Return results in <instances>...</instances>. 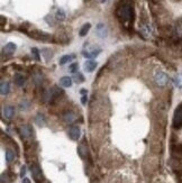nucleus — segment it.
Instances as JSON below:
<instances>
[{
  "instance_id": "7c9ffc66",
  "label": "nucleus",
  "mask_w": 182,
  "mask_h": 183,
  "mask_svg": "<svg viewBox=\"0 0 182 183\" xmlns=\"http://www.w3.org/2000/svg\"><path fill=\"white\" fill-rule=\"evenodd\" d=\"M87 101H88V97H87V94H83V96H82V98H81L82 104H87Z\"/></svg>"
},
{
  "instance_id": "f03ea898",
  "label": "nucleus",
  "mask_w": 182,
  "mask_h": 183,
  "mask_svg": "<svg viewBox=\"0 0 182 183\" xmlns=\"http://www.w3.org/2000/svg\"><path fill=\"white\" fill-rule=\"evenodd\" d=\"M100 53H101V48L97 47V46H88V47L86 48V50H83V52H82L83 56L89 60L97 57Z\"/></svg>"
},
{
  "instance_id": "bb28decb",
  "label": "nucleus",
  "mask_w": 182,
  "mask_h": 183,
  "mask_svg": "<svg viewBox=\"0 0 182 183\" xmlns=\"http://www.w3.org/2000/svg\"><path fill=\"white\" fill-rule=\"evenodd\" d=\"M32 54L34 55V57H35V60L36 61H39L41 60V57H39V52H38V50L37 48H32Z\"/></svg>"
},
{
  "instance_id": "c756f323",
  "label": "nucleus",
  "mask_w": 182,
  "mask_h": 183,
  "mask_svg": "<svg viewBox=\"0 0 182 183\" xmlns=\"http://www.w3.org/2000/svg\"><path fill=\"white\" fill-rule=\"evenodd\" d=\"M177 175L179 179L180 183H182V170H177Z\"/></svg>"
},
{
  "instance_id": "0eeeda50",
  "label": "nucleus",
  "mask_w": 182,
  "mask_h": 183,
  "mask_svg": "<svg viewBox=\"0 0 182 183\" xmlns=\"http://www.w3.org/2000/svg\"><path fill=\"white\" fill-rule=\"evenodd\" d=\"M155 82L159 87H164V85L168 84L169 78L164 72H157L156 75H155Z\"/></svg>"
},
{
  "instance_id": "7ed1b4c3",
  "label": "nucleus",
  "mask_w": 182,
  "mask_h": 183,
  "mask_svg": "<svg viewBox=\"0 0 182 183\" xmlns=\"http://www.w3.org/2000/svg\"><path fill=\"white\" fill-rule=\"evenodd\" d=\"M173 127L175 129L182 128V104L175 109L173 116Z\"/></svg>"
},
{
  "instance_id": "20e7f679",
  "label": "nucleus",
  "mask_w": 182,
  "mask_h": 183,
  "mask_svg": "<svg viewBox=\"0 0 182 183\" xmlns=\"http://www.w3.org/2000/svg\"><path fill=\"white\" fill-rule=\"evenodd\" d=\"M31 172H32V175H33V177H34V180L36 181L37 183H42L43 173H42V170H41L38 164H36V163L32 164Z\"/></svg>"
},
{
  "instance_id": "412c9836",
  "label": "nucleus",
  "mask_w": 182,
  "mask_h": 183,
  "mask_svg": "<svg viewBox=\"0 0 182 183\" xmlns=\"http://www.w3.org/2000/svg\"><path fill=\"white\" fill-rule=\"evenodd\" d=\"M76 115L73 113H66L64 115V120L66 121V123H69V124H71V123H73V121L76 120Z\"/></svg>"
},
{
  "instance_id": "f704fd0d",
  "label": "nucleus",
  "mask_w": 182,
  "mask_h": 183,
  "mask_svg": "<svg viewBox=\"0 0 182 183\" xmlns=\"http://www.w3.org/2000/svg\"><path fill=\"white\" fill-rule=\"evenodd\" d=\"M105 1H106V0H101V2H105Z\"/></svg>"
},
{
  "instance_id": "5701e85b",
  "label": "nucleus",
  "mask_w": 182,
  "mask_h": 183,
  "mask_svg": "<svg viewBox=\"0 0 182 183\" xmlns=\"http://www.w3.org/2000/svg\"><path fill=\"white\" fill-rule=\"evenodd\" d=\"M73 81L76 83H81V82L84 81V78L81 73H74V76H73Z\"/></svg>"
},
{
  "instance_id": "2eb2a0df",
  "label": "nucleus",
  "mask_w": 182,
  "mask_h": 183,
  "mask_svg": "<svg viewBox=\"0 0 182 183\" xmlns=\"http://www.w3.org/2000/svg\"><path fill=\"white\" fill-rule=\"evenodd\" d=\"M72 78H70V76H63L60 80V84L63 88H70L72 85Z\"/></svg>"
},
{
  "instance_id": "f8f14e48",
  "label": "nucleus",
  "mask_w": 182,
  "mask_h": 183,
  "mask_svg": "<svg viewBox=\"0 0 182 183\" xmlns=\"http://www.w3.org/2000/svg\"><path fill=\"white\" fill-rule=\"evenodd\" d=\"M3 116L7 119H11L15 116V108L12 106H6L3 108Z\"/></svg>"
},
{
  "instance_id": "a211bd4d",
  "label": "nucleus",
  "mask_w": 182,
  "mask_h": 183,
  "mask_svg": "<svg viewBox=\"0 0 182 183\" xmlns=\"http://www.w3.org/2000/svg\"><path fill=\"white\" fill-rule=\"evenodd\" d=\"M90 28H91V24H89V23L84 24V25L81 27V29H80V36H82V37L86 36V35L89 33Z\"/></svg>"
},
{
  "instance_id": "4be33fe9",
  "label": "nucleus",
  "mask_w": 182,
  "mask_h": 183,
  "mask_svg": "<svg viewBox=\"0 0 182 183\" xmlns=\"http://www.w3.org/2000/svg\"><path fill=\"white\" fill-rule=\"evenodd\" d=\"M78 153H79V155H80L82 158H84V157H86V155H87V147L81 144V145L79 146V148H78Z\"/></svg>"
},
{
  "instance_id": "a878e982",
  "label": "nucleus",
  "mask_w": 182,
  "mask_h": 183,
  "mask_svg": "<svg viewBox=\"0 0 182 183\" xmlns=\"http://www.w3.org/2000/svg\"><path fill=\"white\" fill-rule=\"evenodd\" d=\"M78 68H79L78 63H72V64L70 65V68H69V71H70L71 73H76Z\"/></svg>"
},
{
  "instance_id": "c85d7f7f",
  "label": "nucleus",
  "mask_w": 182,
  "mask_h": 183,
  "mask_svg": "<svg viewBox=\"0 0 182 183\" xmlns=\"http://www.w3.org/2000/svg\"><path fill=\"white\" fill-rule=\"evenodd\" d=\"M29 108V102L25 101V102H22L20 104V110H27Z\"/></svg>"
},
{
  "instance_id": "1a4fd4ad",
  "label": "nucleus",
  "mask_w": 182,
  "mask_h": 183,
  "mask_svg": "<svg viewBox=\"0 0 182 183\" xmlns=\"http://www.w3.org/2000/svg\"><path fill=\"white\" fill-rule=\"evenodd\" d=\"M20 135L24 138H31L33 136V129L29 125H22L20 127Z\"/></svg>"
},
{
  "instance_id": "cd10ccee",
  "label": "nucleus",
  "mask_w": 182,
  "mask_h": 183,
  "mask_svg": "<svg viewBox=\"0 0 182 183\" xmlns=\"http://www.w3.org/2000/svg\"><path fill=\"white\" fill-rule=\"evenodd\" d=\"M5 181L7 183L10 182V177L8 176V173H2L1 174V183H5Z\"/></svg>"
},
{
  "instance_id": "6ab92c4d",
  "label": "nucleus",
  "mask_w": 182,
  "mask_h": 183,
  "mask_svg": "<svg viewBox=\"0 0 182 183\" xmlns=\"http://www.w3.org/2000/svg\"><path fill=\"white\" fill-rule=\"evenodd\" d=\"M74 55L73 54H70V55H64V56H62L61 59H60V65H64L66 64L67 62H70L71 60L74 59Z\"/></svg>"
},
{
  "instance_id": "9b49d317",
  "label": "nucleus",
  "mask_w": 182,
  "mask_h": 183,
  "mask_svg": "<svg viewBox=\"0 0 182 183\" xmlns=\"http://www.w3.org/2000/svg\"><path fill=\"white\" fill-rule=\"evenodd\" d=\"M84 71L86 72H89V73H91V72H93V71L96 70V68H97V63L93 61V60H87L86 62H84Z\"/></svg>"
},
{
  "instance_id": "2f4dec72",
  "label": "nucleus",
  "mask_w": 182,
  "mask_h": 183,
  "mask_svg": "<svg viewBox=\"0 0 182 183\" xmlns=\"http://www.w3.org/2000/svg\"><path fill=\"white\" fill-rule=\"evenodd\" d=\"M25 173H26V167H25V166H22V170H20V176L24 177Z\"/></svg>"
},
{
  "instance_id": "aec40b11",
  "label": "nucleus",
  "mask_w": 182,
  "mask_h": 183,
  "mask_svg": "<svg viewBox=\"0 0 182 183\" xmlns=\"http://www.w3.org/2000/svg\"><path fill=\"white\" fill-rule=\"evenodd\" d=\"M15 158V153L12 152V149L8 148L7 151H6V161L8 162V163H10V162H12Z\"/></svg>"
},
{
  "instance_id": "473e14b6",
  "label": "nucleus",
  "mask_w": 182,
  "mask_h": 183,
  "mask_svg": "<svg viewBox=\"0 0 182 183\" xmlns=\"http://www.w3.org/2000/svg\"><path fill=\"white\" fill-rule=\"evenodd\" d=\"M22 183H31V181L28 180V179H24V180H22Z\"/></svg>"
},
{
  "instance_id": "4468645a",
  "label": "nucleus",
  "mask_w": 182,
  "mask_h": 183,
  "mask_svg": "<svg viewBox=\"0 0 182 183\" xmlns=\"http://www.w3.org/2000/svg\"><path fill=\"white\" fill-rule=\"evenodd\" d=\"M9 90H10V87H9V83L7 81H1L0 83V93L2 96H7L9 93Z\"/></svg>"
},
{
  "instance_id": "423d86ee",
  "label": "nucleus",
  "mask_w": 182,
  "mask_h": 183,
  "mask_svg": "<svg viewBox=\"0 0 182 183\" xmlns=\"http://www.w3.org/2000/svg\"><path fill=\"white\" fill-rule=\"evenodd\" d=\"M171 153L173 160L182 161V144H174V145H172Z\"/></svg>"
},
{
  "instance_id": "b1692460",
  "label": "nucleus",
  "mask_w": 182,
  "mask_h": 183,
  "mask_svg": "<svg viewBox=\"0 0 182 183\" xmlns=\"http://www.w3.org/2000/svg\"><path fill=\"white\" fill-rule=\"evenodd\" d=\"M175 35L178 37H182V22H179L175 25Z\"/></svg>"
},
{
  "instance_id": "9d476101",
  "label": "nucleus",
  "mask_w": 182,
  "mask_h": 183,
  "mask_svg": "<svg viewBox=\"0 0 182 183\" xmlns=\"http://www.w3.org/2000/svg\"><path fill=\"white\" fill-rule=\"evenodd\" d=\"M16 44H14V43H8V44H6L5 46H3L2 48V53L6 54V55H12V54L15 53V51H16Z\"/></svg>"
},
{
  "instance_id": "dca6fc26",
  "label": "nucleus",
  "mask_w": 182,
  "mask_h": 183,
  "mask_svg": "<svg viewBox=\"0 0 182 183\" xmlns=\"http://www.w3.org/2000/svg\"><path fill=\"white\" fill-rule=\"evenodd\" d=\"M97 35L101 38H105L107 36V28L104 24H99L97 26Z\"/></svg>"
},
{
  "instance_id": "f257e3e1",
  "label": "nucleus",
  "mask_w": 182,
  "mask_h": 183,
  "mask_svg": "<svg viewBox=\"0 0 182 183\" xmlns=\"http://www.w3.org/2000/svg\"><path fill=\"white\" fill-rule=\"evenodd\" d=\"M116 16L121 23H127L130 22L133 18V8L128 3H124L119 6L116 10Z\"/></svg>"
},
{
  "instance_id": "393cba45",
  "label": "nucleus",
  "mask_w": 182,
  "mask_h": 183,
  "mask_svg": "<svg viewBox=\"0 0 182 183\" xmlns=\"http://www.w3.org/2000/svg\"><path fill=\"white\" fill-rule=\"evenodd\" d=\"M56 18H57L59 20H64L65 19V14L62 9H59V10L56 12Z\"/></svg>"
},
{
  "instance_id": "72a5a7b5",
  "label": "nucleus",
  "mask_w": 182,
  "mask_h": 183,
  "mask_svg": "<svg viewBox=\"0 0 182 183\" xmlns=\"http://www.w3.org/2000/svg\"><path fill=\"white\" fill-rule=\"evenodd\" d=\"M80 92H81L82 94H87V90H84V89H82V90L80 91Z\"/></svg>"
},
{
  "instance_id": "f3484780",
  "label": "nucleus",
  "mask_w": 182,
  "mask_h": 183,
  "mask_svg": "<svg viewBox=\"0 0 182 183\" xmlns=\"http://www.w3.org/2000/svg\"><path fill=\"white\" fill-rule=\"evenodd\" d=\"M15 84L18 85V87H22L24 85V83H25L26 79L25 76L22 75V74H17V75H15Z\"/></svg>"
},
{
  "instance_id": "ddd939ff",
  "label": "nucleus",
  "mask_w": 182,
  "mask_h": 183,
  "mask_svg": "<svg viewBox=\"0 0 182 183\" xmlns=\"http://www.w3.org/2000/svg\"><path fill=\"white\" fill-rule=\"evenodd\" d=\"M140 31H142V34H143V36L145 37V38H150V37L152 36V34H153V29H152L151 26L147 25V24L142 27Z\"/></svg>"
},
{
  "instance_id": "6e6552de",
  "label": "nucleus",
  "mask_w": 182,
  "mask_h": 183,
  "mask_svg": "<svg viewBox=\"0 0 182 183\" xmlns=\"http://www.w3.org/2000/svg\"><path fill=\"white\" fill-rule=\"evenodd\" d=\"M80 128L78 126H71L70 129H69V136L72 141H78L80 138Z\"/></svg>"
},
{
  "instance_id": "39448f33",
  "label": "nucleus",
  "mask_w": 182,
  "mask_h": 183,
  "mask_svg": "<svg viewBox=\"0 0 182 183\" xmlns=\"http://www.w3.org/2000/svg\"><path fill=\"white\" fill-rule=\"evenodd\" d=\"M29 36L37 41H43V42H50V41H52V36H50L46 33H43V31H32V34H29Z\"/></svg>"
}]
</instances>
